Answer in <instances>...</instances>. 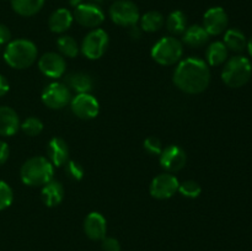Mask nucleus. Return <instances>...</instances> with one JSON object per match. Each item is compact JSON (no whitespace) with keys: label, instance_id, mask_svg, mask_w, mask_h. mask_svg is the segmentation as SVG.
I'll use <instances>...</instances> for the list:
<instances>
[{"label":"nucleus","instance_id":"1","mask_svg":"<svg viewBox=\"0 0 252 251\" xmlns=\"http://www.w3.org/2000/svg\"><path fill=\"white\" fill-rule=\"evenodd\" d=\"M174 84L181 91L191 95L201 94L211 83V70L206 61L198 57L181 59L174 73Z\"/></svg>","mask_w":252,"mask_h":251},{"label":"nucleus","instance_id":"2","mask_svg":"<svg viewBox=\"0 0 252 251\" xmlns=\"http://www.w3.org/2000/svg\"><path fill=\"white\" fill-rule=\"evenodd\" d=\"M54 166L47 157H33L24 162L20 170L21 181L30 187H42L53 180Z\"/></svg>","mask_w":252,"mask_h":251},{"label":"nucleus","instance_id":"3","mask_svg":"<svg viewBox=\"0 0 252 251\" xmlns=\"http://www.w3.org/2000/svg\"><path fill=\"white\" fill-rule=\"evenodd\" d=\"M38 49L30 39L19 38L10 41L4 51V61L14 69L30 68L36 62Z\"/></svg>","mask_w":252,"mask_h":251},{"label":"nucleus","instance_id":"4","mask_svg":"<svg viewBox=\"0 0 252 251\" xmlns=\"http://www.w3.org/2000/svg\"><path fill=\"white\" fill-rule=\"evenodd\" d=\"M252 75L251 62L244 56L231 57L221 71V79L229 88L238 89L249 83Z\"/></svg>","mask_w":252,"mask_h":251},{"label":"nucleus","instance_id":"5","mask_svg":"<svg viewBox=\"0 0 252 251\" xmlns=\"http://www.w3.org/2000/svg\"><path fill=\"white\" fill-rule=\"evenodd\" d=\"M150 54L152 58L160 65H174L182 59L184 44L176 37H162L153 46Z\"/></svg>","mask_w":252,"mask_h":251},{"label":"nucleus","instance_id":"6","mask_svg":"<svg viewBox=\"0 0 252 251\" xmlns=\"http://www.w3.org/2000/svg\"><path fill=\"white\" fill-rule=\"evenodd\" d=\"M113 24L122 27H133L139 22L140 12L137 5L130 0H116L108 10Z\"/></svg>","mask_w":252,"mask_h":251},{"label":"nucleus","instance_id":"7","mask_svg":"<svg viewBox=\"0 0 252 251\" xmlns=\"http://www.w3.org/2000/svg\"><path fill=\"white\" fill-rule=\"evenodd\" d=\"M108 42H110V38H108L107 32L97 27L84 37L80 51L84 57L90 61H96V59H100L107 51Z\"/></svg>","mask_w":252,"mask_h":251},{"label":"nucleus","instance_id":"8","mask_svg":"<svg viewBox=\"0 0 252 251\" xmlns=\"http://www.w3.org/2000/svg\"><path fill=\"white\" fill-rule=\"evenodd\" d=\"M42 102L52 110H62L71 101L70 89L63 83L54 81L42 91Z\"/></svg>","mask_w":252,"mask_h":251},{"label":"nucleus","instance_id":"9","mask_svg":"<svg viewBox=\"0 0 252 251\" xmlns=\"http://www.w3.org/2000/svg\"><path fill=\"white\" fill-rule=\"evenodd\" d=\"M73 17L80 26L97 29L105 21V12L97 4L83 2L74 9Z\"/></svg>","mask_w":252,"mask_h":251},{"label":"nucleus","instance_id":"10","mask_svg":"<svg viewBox=\"0 0 252 251\" xmlns=\"http://www.w3.org/2000/svg\"><path fill=\"white\" fill-rule=\"evenodd\" d=\"M179 180L175 175L166 172V174H160L153 179L150 182L149 192L152 197L157 199H167L171 198L179 189Z\"/></svg>","mask_w":252,"mask_h":251},{"label":"nucleus","instance_id":"11","mask_svg":"<svg viewBox=\"0 0 252 251\" xmlns=\"http://www.w3.org/2000/svg\"><path fill=\"white\" fill-rule=\"evenodd\" d=\"M74 115L81 120H93L100 112V103L90 93L78 94L70 101Z\"/></svg>","mask_w":252,"mask_h":251},{"label":"nucleus","instance_id":"12","mask_svg":"<svg viewBox=\"0 0 252 251\" xmlns=\"http://www.w3.org/2000/svg\"><path fill=\"white\" fill-rule=\"evenodd\" d=\"M38 69L47 78L59 79L65 74L66 62L62 54L48 52L38 59Z\"/></svg>","mask_w":252,"mask_h":251},{"label":"nucleus","instance_id":"13","mask_svg":"<svg viewBox=\"0 0 252 251\" xmlns=\"http://www.w3.org/2000/svg\"><path fill=\"white\" fill-rule=\"evenodd\" d=\"M229 19L225 10L220 6H214L207 10L203 15V27L209 36H218L228 29Z\"/></svg>","mask_w":252,"mask_h":251},{"label":"nucleus","instance_id":"14","mask_svg":"<svg viewBox=\"0 0 252 251\" xmlns=\"http://www.w3.org/2000/svg\"><path fill=\"white\" fill-rule=\"evenodd\" d=\"M159 157V162L161 167L170 174L184 169L187 161L186 152L181 147L174 144L164 148Z\"/></svg>","mask_w":252,"mask_h":251},{"label":"nucleus","instance_id":"15","mask_svg":"<svg viewBox=\"0 0 252 251\" xmlns=\"http://www.w3.org/2000/svg\"><path fill=\"white\" fill-rule=\"evenodd\" d=\"M84 231L86 236L94 241L102 240L107 231V221L98 212H91L84 220Z\"/></svg>","mask_w":252,"mask_h":251},{"label":"nucleus","instance_id":"16","mask_svg":"<svg viewBox=\"0 0 252 251\" xmlns=\"http://www.w3.org/2000/svg\"><path fill=\"white\" fill-rule=\"evenodd\" d=\"M48 160L53 166H64L69 161V148L63 138L54 137L47 145Z\"/></svg>","mask_w":252,"mask_h":251},{"label":"nucleus","instance_id":"17","mask_svg":"<svg viewBox=\"0 0 252 251\" xmlns=\"http://www.w3.org/2000/svg\"><path fill=\"white\" fill-rule=\"evenodd\" d=\"M74 22L73 12L65 7L54 10L48 19V27L53 33H64L71 27Z\"/></svg>","mask_w":252,"mask_h":251},{"label":"nucleus","instance_id":"18","mask_svg":"<svg viewBox=\"0 0 252 251\" xmlns=\"http://www.w3.org/2000/svg\"><path fill=\"white\" fill-rule=\"evenodd\" d=\"M20 118L16 111L9 106L0 107V135L11 137L19 130Z\"/></svg>","mask_w":252,"mask_h":251},{"label":"nucleus","instance_id":"19","mask_svg":"<svg viewBox=\"0 0 252 251\" xmlns=\"http://www.w3.org/2000/svg\"><path fill=\"white\" fill-rule=\"evenodd\" d=\"M41 197L43 203L49 208L59 206L64 198V187L59 181H49L44 186H42Z\"/></svg>","mask_w":252,"mask_h":251},{"label":"nucleus","instance_id":"20","mask_svg":"<svg viewBox=\"0 0 252 251\" xmlns=\"http://www.w3.org/2000/svg\"><path fill=\"white\" fill-rule=\"evenodd\" d=\"M209 41L208 32L201 25H192L187 26L186 31L182 34V42L191 48L203 47Z\"/></svg>","mask_w":252,"mask_h":251},{"label":"nucleus","instance_id":"21","mask_svg":"<svg viewBox=\"0 0 252 251\" xmlns=\"http://www.w3.org/2000/svg\"><path fill=\"white\" fill-rule=\"evenodd\" d=\"M228 48L223 42H213L206 49V63L211 66L221 65L228 59Z\"/></svg>","mask_w":252,"mask_h":251},{"label":"nucleus","instance_id":"22","mask_svg":"<svg viewBox=\"0 0 252 251\" xmlns=\"http://www.w3.org/2000/svg\"><path fill=\"white\" fill-rule=\"evenodd\" d=\"M10 4L17 15L31 17L41 11L44 5V0H10Z\"/></svg>","mask_w":252,"mask_h":251},{"label":"nucleus","instance_id":"23","mask_svg":"<svg viewBox=\"0 0 252 251\" xmlns=\"http://www.w3.org/2000/svg\"><path fill=\"white\" fill-rule=\"evenodd\" d=\"M65 85L78 94H88L93 89V79L88 74L78 71L66 76Z\"/></svg>","mask_w":252,"mask_h":251},{"label":"nucleus","instance_id":"24","mask_svg":"<svg viewBox=\"0 0 252 251\" xmlns=\"http://www.w3.org/2000/svg\"><path fill=\"white\" fill-rule=\"evenodd\" d=\"M167 31L174 36H182L187 29V16L181 10H174L165 20Z\"/></svg>","mask_w":252,"mask_h":251},{"label":"nucleus","instance_id":"25","mask_svg":"<svg viewBox=\"0 0 252 251\" xmlns=\"http://www.w3.org/2000/svg\"><path fill=\"white\" fill-rule=\"evenodd\" d=\"M139 22L142 31L153 33V32L159 31V30H161L164 27L165 17L161 12L152 10V11H148L144 15H142L139 19Z\"/></svg>","mask_w":252,"mask_h":251},{"label":"nucleus","instance_id":"26","mask_svg":"<svg viewBox=\"0 0 252 251\" xmlns=\"http://www.w3.org/2000/svg\"><path fill=\"white\" fill-rule=\"evenodd\" d=\"M224 44L226 46L228 51L233 52H243L246 48V37L240 30L238 29H230L226 30L225 34H224Z\"/></svg>","mask_w":252,"mask_h":251},{"label":"nucleus","instance_id":"27","mask_svg":"<svg viewBox=\"0 0 252 251\" xmlns=\"http://www.w3.org/2000/svg\"><path fill=\"white\" fill-rule=\"evenodd\" d=\"M57 47L61 52L59 54H62L63 57H68V58H75L79 54V48H80L76 39L68 34L61 36L57 39Z\"/></svg>","mask_w":252,"mask_h":251},{"label":"nucleus","instance_id":"28","mask_svg":"<svg viewBox=\"0 0 252 251\" xmlns=\"http://www.w3.org/2000/svg\"><path fill=\"white\" fill-rule=\"evenodd\" d=\"M20 127L25 134L30 135V137H36V135L41 134L43 130V123L39 118L29 117L20 125Z\"/></svg>","mask_w":252,"mask_h":251},{"label":"nucleus","instance_id":"29","mask_svg":"<svg viewBox=\"0 0 252 251\" xmlns=\"http://www.w3.org/2000/svg\"><path fill=\"white\" fill-rule=\"evenodd\" d=\"M177 191L186 198H197L199 197L202 192L201 185L193 180H187V181L181 182L179 185V189Z\"/></svg>","mask_w":252,"mask_h":251},{"label":"nucleus","instance_id":"30","mask_svg":"<svg viewBox=\"0 0 252 251\" xmlns=\"http://www.w3.org/2000/svg\"><path fill=\"white\" fill-rule=\"evenodd\" d=\"M14 201V193L9 185L0 180V211L9 208Z\"/></svg>","mask_w":252,"mask_h":251},{"label":"nucleus","instance_id":"31","mask_svg":"<svg viewBox=\"0 0 252 251\" xmlns=\"http://www.w3.org/2000/svg\"><path fill=\"white\" fill-rule=\"evenodd\" d=\"M143 145H144L145 152L149 153L150 155H160L161 154L162 149H164V148H162L161 140L158 137H154V135L148 137L147 139L144 140V143H143Z\"/></svg>","mask_w":252,"mask_h":251},{"label":"nucleus","instance_id":"32","mask_svg":"<svg viewBox=\"0 0 252 251\" xmlns=\"http://www.w3.org/2000/svg\"><path fill=\"white\" fill-rule=\"evenodd\" d=\"M65 172L70 179L75 180V181H80L84 177V167L81 166L79 162L74 161V160H69L65 165Z\"/></svg>","mask_w":252,"mask_h":251},{"label":"nucleus","instance_id":"33","mask_svg":"<svg viewBox=\"0 0 252 251\" xmlns=\"http://www.w3.org/2000/svg\"><path fill=\"white\" fill-rule=\"evenodd\" d=\"M101 248L103 251H121V244L116 238L105 236L101 240Z\"/></svg>","mask_w":252,"mask_h":251},{"label":"nucleus","instance_id":"34","mask_svg":"<svg viewBox=\"0 0 252 251\" xmlns=\"http://www.w3.org/2000/svg\"><path fill=\"white\" fill-rule=\"evenodd\" d=\"M11 41V32L5 25L0 24V46L7 44Z\"/></svg>","mask_w":252,"mask_h":251},{"label":"nucleus","instance_id":"35","mask_svg":"<svg viewBox=\"0 0 252 251\" xmlns=\"http://www.w3.org/2000/svg\"><path fill=\"white\" fill-rule=\"evenodd\" d=\"M9 154H10L9 145H7L5 142H2V140H0V165L6 162V160L9 159Z\"/></svg>","mask_w":252,"mask_h":251},{"label":"nucleus","instance_id":"36","mask_svg":"<svg viewBox=\"0 0 252 251\" xmlns=\"http://www.w3.org/2000/svg\"><path fill=\"white\" fill-rule=\"evenodd\" d=\"M9 81L6 80V78H5L4 75H1V74H0V97H1V96H4L5 94L7 93V91H9Z\"/></svg>","mask_w":252,"mask_h":251},{"label":"nucleus","instance_id":"37","mask_svg":"<svg viewBox=\"0 0 252 251\" xmlns=\"http://www.w3.org/2000/svg\"><path fill=\"white\" fill-rule=\"evenodd\" d=\"M69 4L75 9L76 6H79L80 4H83V0H69Z\"/></svg>","mask_w":252,"mask_h":251},{"label":"nucleus","instance_id":"38","mask_svg":"<svg viewBox=\"0 0 252 251\" xmlns=\"http://www.w3.org/2000/svg\"><path fill=\"white\" fill-rule=\"evenodd\" d=\"M246 47H248L249 53H250V56L252 57V37H251L250 39H249V42H248V44H246Z\"/></svg>","mask_w":252,"mask_h":251},{"label":"nucleus","instance_id":"39","mask_svg":"<svg viewBox=\"0 0 252 251\" xmlns=\"http://www.w3.org/2000/svg\"><path fill=\"white\" fill-rule=\"evenodd\" d=\"M115 1H116V0H115Z\"/></svg>","mask_w":252,"mask_h":251}]
</instances>
